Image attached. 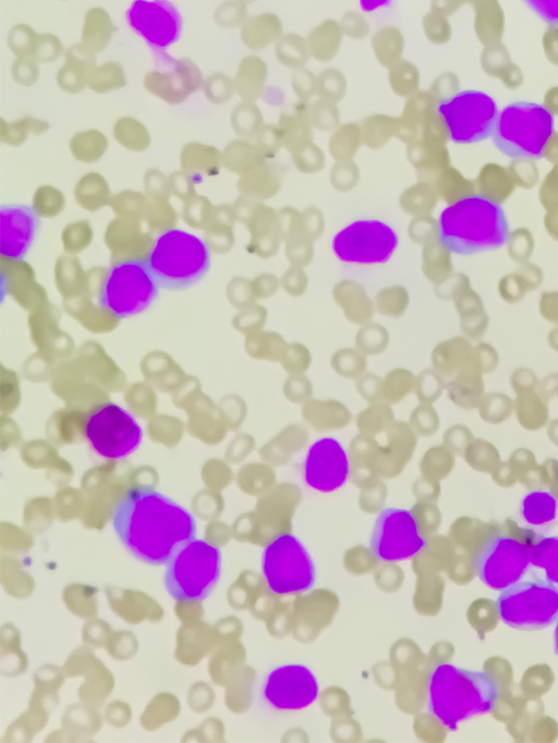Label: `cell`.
<instances>
[{"label":"cell","mask_w":558,"mask_h":743,"mask_svg":"<svg viewBox=\"0 0 558 743\" xmlns=\"http://www.w3.org/2000/svg\"><path fill=\"white\" fill-rule=\"evenodd\" d=\"M221 564V551L217 546L194 538L183 545L166 564V590L180 602L203 600L217 585Z\"/></svg>","instance_id":"8992f818"},{"label":"cell","mask_w":558,"mask_h":743,"mask_svg":"<svg viewBox=\"0 0 558 743\" xmlns=\"http://www.w3.org/2000/svg\"><path fill=\"white\" fill-rule=\"evenodd\" d=\"M263 695L269 705L281 710L302 709L319 695L318 681L302 663H287L272 669L264 683Z\"/></svg>","instance_id":"2e32d148"},{"label":"cell","mask_w":558,"mask_h":743,"mask_svg":"<svg viewBox=\"0 0 558 743\" xmlns=\"http://www.w3.org/2000/svg\"><path fill=\"white\" fill-rule=\"evenodd\" d=\"M111 522L123 546L151 565H166L197 531L190 510L148 485L130 488L116 503Z\"/></svg>","instance_id":"6da1fadb"},{"label":"cell","mask_w":558,"mask_h":743,"mask_svg":"<svg viewBox=\"0 0 558 743\" xmlns=\"http://www.w3.org/2000/svg\"><path fill=\"white\" fill-rule=\"evenodd\" d=\"M436 110L449 139L460 145L478 143L492 136L499 114L496 100L475 89L461 90L439 100Z\"/></svg>","instance_id":"9c48e42d"},{"label":"cell","mask_w":558,"mask_h":743,"mask_svg":"<svg viewBox=\"0 0 558 743\" xmlns=\"http://www.w3.org/2000/svg\"><path fill=\"white\" fill-rule=\"evenodd\" d=\"M557 499L548 491L529 492L521 502V515L531 525H544L557 515Z\"/></svg>","instance_id":"d6986e66"},{"label":"cell","mask_w":558,"mask_h":743,"mask_svg":"<svg viewBox=\"0 0 558 743\" xmlns=\"http://www.w3.org/2000/svg\"><path fill=\"white\" fill-rule=\"evenodd\" d=\"M130 26L154 49L162 50L181 34L182 19L168 1L136 0L126 12Z\"/></svg>","instance_id":"e0dca14e"},{"label":"cell","mask_w":558,"mask_h":743,"mask_svg":"<svg viewBox=\"0 0 558 743\" xmlns=\"http://www.w3.org/2000/svg\"><path fill=\"white\" fill-rule=\"evenodd\" d=\"M498 696V682L485 671L439 663L428 678V710L450 730L472 716L490 711Z\"/></svg>","instance_id":"3957f363"},{"label":"cell","mask_w":558,"mask_h":743,"mask_svg":"<svg viewBox=\"0 0 558 743\" xmlns=\"http://www.w3.org/2000/svg\"><path fill=\"white\" fill-rule=\"evenodd\" d=\"M146 260L160 288L183 290L204 278L211 256L202 237L170 228L155 239Z\"/></svg>","instance_id":"277c9868"},{"label":"cell","mask_w":558,"mask_h":743,"mask_svg":"<svg viewBox=\"0 0 558 743\" xmlns=\"http://www.w3.org/2000/svg\"><path fill=\"white\" fill-rule=\"evenodd\" d=\"M530 549L509 536L488 539L475 558L478 578L486 586L504 590L520 582L530 567Z\"/></svg>","instance_id":"5bb4252c"},{"label":"cell","mask_w":558,"mask_h":743,"mask_svg":"<svg viewBox=\"0 0 558 743\" xmlns=\"http://www.w3.org/2000/svg\"><path fill=\"white\" fill-rule=\"evenodd\" d=\"M501 621L519 630H539L558 619V587L541 580L520 581L497 598Z\"/></svg>","instance_id":"30bf717a"},{"label":"cell","mask_w":558,"mask_h":743,"mask_svg":"<svg viewBox=\"0 0 558 743\" xmlns=\"http://www.w3.org/2000/svg\"><path fill=\"white\" fill-rule=\"evenodd\" d=\"M84 436L93 450L109 460H119L135 451L143 439V428L123 406L108 401L87 414Z\"/></svg>","instance_id":"8fae6325"},{"label":"cell","mask_w":558,"mask_h":743,"mask_svg":"<svg viewBox=\"0 0 558 743\" xmlns=\"http://www.w3.org/2000/svg\"><path fill=\"white\" fill-rule=\"evenodd\" d=\"M146 258H128L112 264L100 284L98 305L118 319L147 310L159 293Z\"/></svg>","instance_id":"52a82bcc"},{"label":"cell","mask_w":558,"mask_h":743,"mask_svg":"<svg viewBox=\"0 0 558 743\" xmlns=\"http://www.w3.org/2000/svg\"><path fill=\"white\" fill-rule=\"evenodd\" d=\"M399 245L393 227L378 219H359L340 229L332 237L331 248L342 261L351 264H384Z\"/></svg>","instance_id":"7c38bea8"},{"label":"cell","mask_w":558,"mask_h":743,"mask_svg":"<svg viewBox=\"0 0 558 743\" xmlns=\"http://www.w3.org/2000/svg\"><path fill=\"white\" fill-rule=\"evenodd\" d=\"M554 648L556 654L558 655V619L556 620V625L554 630Z\"/></svg>","instance_id":"7402d4cb"},{"label":"cell","mask_w":558,"mask_h":743,"mask_svg":"<svg viewBox=\"0 0 558 743\" xmlns=\"http://www.w3.org/2000/svg\"><path fill=\"white\" fill-rule=\"evenodd\" d=\"M553 112L544 105L514 101L504 107L492 134L496 148L513 159H539L554 134Z\"/></svg>","instance_id":"5b68a950"},{"label":"cell","mask_w":558,"mask_h":743,"mask_svg":"<svg viewBox=\"0 0 558 743\" xmlns=\"http://www.w3.org/2000/svg\"><path fill=\"white\" fill-rule=\"evenodd\" d=\"M530 560L544 571L546 582L558 587V536L539 539L530 550Z\"/></svg>","instance_id":"ffe728a7"},{"label":"cell","mask_w":558,"mask_h":743,"mask_svg":"<svg viewBox=\"0 0 558 743\" xmlns=\"http://www.w3.org/2000/svg\"><path fill=\"white\" fill-rule=\"evenodd\" d=\"M510 229L502 206L483 194H469L445 207L437 220V240L447 252L474 255L504 246Z\"/></svg>","instance_id":"7a4b0ae2"},{"label":"cell","mask_w":558,"mask_h":743,"mask_svg":"<svg viewBox=\"0 0 558 743\" xmlns=\"http://www.w3.org/2000/svg\"><path fill=\"white\" fill-rule=\"evenodd\" d=\"M40 226V218L29 205L0 207V254L10 260L23 259L31 249Z\"/></svg>","instance_id":"ac0fdd59"},{"label":"cell","mask_w":558,"mask_h":743,"mask_svg":"<svg viewBox=\"0 0 558 743\" xmlns=\"http://www.w3.org/2000/svg\"><path fill=\"white\" fill-rule=\"evenodd\" d=\"M526 4L547 24L558 25V1H526Z\"/></svg>","instance_id":"44dd1931"},{"label":"cell","mask_w":558,"mask_h":743,"mask_svg":"<svg viewBox=\"0 0 558 743\" xmlns=\"http://www.w3.org/2000/svg\"><path fill=\"white\" fill-rule=\"evenodd\" d=\"M260 569L268 588L278 595L310 592L316 582L315 562L292 533L274 536L264 547Z\"/></svg>","instance_id":"ba28073f"},{"label":"cell","mask_w":558,"mask_h":743,"mask_svg":"<svg viewBox=\"0 0 558 743\" xmlns=\"http://www.w3.org/2000/svg\"><path fill=\"white\" fill-rule=\"evenodd\" d=\"M349 475V455L337 438L324 436L308 447L303 461V479L308 487L331 492L341 488Z\"/></svg>","instance_id":"9a60e30c"},{"label":"cell","mask_w":558,"mask_h":743,"mask_svg":"<svg viewBox=\"0 0 558 743\" xmlns=\"http://www.w3.org/2000/svg\"><path fill=\"white\" fill-rule=\"evenodd\" d=\"M425 547L426 539L412 511L386 508L379 512L369 538V550L376 559L398 562L414 557Z\"/></svg>","instance_id":"4fadbf2b"}]
</instances>
